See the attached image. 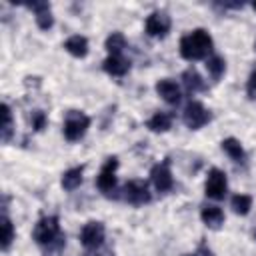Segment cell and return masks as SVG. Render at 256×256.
Masks as SVG:
<instances>
[{"mask_svg":"<svg viewBox=\"0 0 256 256\" xmlns=\"http://www.w3.org/2000/svg\"><path fill=\"white\" fill-rule=\"evenodd\" d=\"M32 238L46 256H58L66 246V236L60 230L58 216H42L34 226Z\"/></svg>","mask_w":256,"mask_h":256,"instance_id":"1","label":"cell"},{"mask_svg":"<svg viewBox=\"0 0 256 256\" xmlns=\"http://www.w3.org/2000/svg\"><path fill=\"white\" fill-rule=\"evenodd\" d=\"M212 36L204 28H196L180 38V56L184 60H204L212 56Z\"/></svg>","mask_w":256,"mask_h":256,"instance_id":"2","label":"cell"},{"mask_svg":"<svg viewBox=\"0 0 256 256\" xmlns=\"http://www.w3.org/2000/svg\"><path fill=\"white\" fill-rule=\"evenodd\" d=\"M90 128V118L82 112V110H68L66 118H64V138L68 142H78L80 138H84V134Z\"/></svg>","mask_w":256,"mask_h":256,"instance_id":"3","label":"cell"},{"mask_svg":"<svg viewBox=\"0 0 256 256\" xmlns=\"http://www.w3.org/2000/svg\"><path fill=\"white\" fill-rule=\"evenodd\" d=\"M122 198L132 206H142L152 200V194L144 180H128L122 188Z\"/></svg>","mask_w":256,"mask_h":256,"instance_id":"4","label":"cell"},{"mask_svg":"<svg viewBox=\"0 0 256 256\" xmlns=\"http://www.w3.org/2000/svg\"><path fill=\"white\" fill-rule=\"evenodd\" d=\"M104 236H106V228L102 222L98 220H90L82 226L80 230V242L86 250H96L104 244Z\"/></svg>","mask_w":256,"mask_h":256,"instance_id":"5","label":"cell"},{"mask_svg":"<svg viewBox=\"0 0 256 256\" xmlns=\"http://www.w3.org/2000/svg\"><path fill=\"white\" fill-rule=\"evenodd\" d=\"M116 168H118V158L110 156V158H106V162L102 164V168L96 176V186L106 196H110V192L116 190Z\"/></svg>","mask_w":256,"mask_h":256,"instance_id":"6","label":"cell"},{"mask_svg":"<svg viewBox=\"0 0 256 256\" xmlns=\"http://www.w3.org/2000/svg\"><path fill=\"white\" fill-rule=\"evenodd\" d=\"M226 190H228L226 172L220 170V168H212L208 172V178H206V184H204V194L212 200H222L226 196Z\"/></svg>","mask_w":256,"mask_h":256,"instance_id":"7","label":"cell"},{"mask_svg":"<svg viewBox=\"0 0 256 256\" xmlns=\"http://www.w3.org/2000/svg\"><path fill=\"white\" fill-rule=\"evenodd\" d=\"M182 118H184V124H186L190 130H198V128L206 126L212 116H210V112H208L198 100H190V102L186 104V108H184Z\"/></svg>","mask_w":256,"mask_h":256,"instance_id":"8","label":"cell"},{"mask_svg":"<svg viewBox=\"0 0 256 256\" xmlns=\"http://www.w3.org/2000/svg\"><path fill=\"white\" fill-rule=\"evenodd\" d=\"M170 26H172L170 16L166 12H160V10H154L144 22V30L152 38H164L170 32Z\"/></svg>","mask_w":256,"mask_h":256,"instance_id":"9","label":"cell"},{"mask_svg":"<svg viewBox=\"0 0 256 256\" xmlns=\"http://www.w3.org/2000/svg\"><path fill=\"white\" fill-rule=\"evenodd\" d=\"M150 178H152V184L158 192H168L172 190L174 186V176H172V170H170V160H162L158 164L152 166L150 170Z\"/></svg>","mask_w":256,"mask_h":256,"instance_id":"10","label":"cell"},{"mask_svg":"<svg viewBox=\"0 0 256 256\" xmlns=\"http://www.w3.org/2000/svg\"><path fill=\"white\" fill-rule=\"evenodd\" d=\"M156 94H158L164 102H168V104H172V106L180 104V100H182L180 86H178L174 80H170V78H162V80L156 82Z\"/></svg>","mask_w":256,"mask_h":256,"instance_id":"11","label":"cell"},{"mask_svg":"<svg viewBox=\"0 0 256 256\" xmlns=\"http://www.w3.org/2000/svg\"><path fill=\"white\" fill-rule=\"evenodd\" d=\"M28 8L34 12V20H36V26L40 30H50L54 26L52 8L48 2H32V4H28Z\"/></svg>","mask_w":256,"mask_h":256,"instance_id":"12","label":"cell"},{"mask_svg":"<svg viewBox=\"0 0 256 256\" xmlns=\"http://www.w3.org/2000/svg\"><path fill=\"white\" fill-rule=\"evenodd\" d=\"M200 218H202V222L208 226V228H220L222 226V222H224V212H222V208L220 206H216V204H206V206H202L200 208Z\"/></svg>","mask_w":256,"mask_h":256,"instance_id":"13","label":"cell"},{"mask_svg":"<svg viewBox=\"0 0 256 256\" xmlns=\"http://www.w3.org/2000/svg\"><path fill=\"white\" fill-rule=\"evenodd\" d=\"M102 68L110 76H124L130 70V62L124 56H106V60L102 62Z\"/></svg>","mask_w":256,"mask_h":256,"instance_id":"14","label":"cell"},{"mask_svg":"<svg viewBox=\"0 0 256 256\" xmlns=\"http://www.w3.org/2000/svg\"><path fill=\"white\" fill-rule=\"evenodd\" d=\"M182 84H184V88H186L190 94L202 92V90L206 88L204 78L198 74V70H196L194 66H190V68H186V70L182 72Z\"/></svg>","mask_w":256,"mask_h":256,"instance_id":"15","label":"cell"},{"mask_svg":"<svg viewBox=\"0 0 256 256\" xmlns=\"http://www.w3.org/2000/svg\"><path fill=\"white\" fill-rule=\"evenodd\" d=\"M64 50L70 56H74V58H84L88 54V40H86V36H80V34L70 36L64 42Z\"/></svg>","mask_w":256,"mask_h":256,"instance_id":"16","label":"cell"},{"mask_svg":"<svg viewBox=\"0 0 256 256\" xmlns=\"http://www.w3.org/2000/svg\"><path fill=\"white\" fill-rule=\"evenodd\" d=\"M220 146H222V150L228 154L230 160L240 162V164L246 162V152H244V146L240 144V140H236V138L230 136V138H224V140L220 142Z\"/></svg>","mask_w":256,"mask_h":256,"instance_id":"17","label":"cell"},{"mask_svg":"<svg viewBox=\"0 0 256 256\" xmlns=\"http://www.w3.org/2000/svg\"><path fill=\"white\" fill-rule=\"evenodd\" d=\"M82 174H84V166H74V168L66 170V172L62 174V180H60L62 188L68 190V192L76 190V188L82 184V178H84Z\"/></svg>","mask_w":256,"mask_h":256,"instance_id":"18","label":"cell"},{"mask_svg":"<svg viewBox=\"0 0 256 256\" xmlns=\"http://www.w3.org/2000/svg\"><path fill=\"white\" fill-rule=\"evenodd\" d=\"M104 48L108 52V56H122V52L126 50V38L122 32H112L106 42H104Z\"/></svg>","mask_w":256,"mask_h":256,"instance_id":"19","label":"cell"},{"mask_svg":"<svg viewBox=\"0 0 256 256\" xmlns=\"http://www.w3.org/2000/svg\"><path fill=\"white\" fill-rule=\"evenodd\" d=\"M146 126L152 132H168L172 128V114H168V112H156L146 122Z\"/></svg>","mask_w":256,"mask_h":256,"instance_id":"20","label":"cell"},{"mask_svg":"<svg viewBox=\"0 0 256 256\" xmlns=\"http://www.w3.org/2000/svg\"><path fill=\"white\" fill-rule=\"evenodd\" d=\"M206 70H208L210 78H212L214 82H218V80L222 78L224 70H226V60H224L222 56H218V54H212V56L206 58Z\"/></svg>","mask_w":256,"mask_h":256,"instance_id":"21","label":"cell"},{"mask_svg":"<svg viewBox=\"0 0 256 256\" xmlns=\"http://www.w3.org/2000/svg\"><path fill=\"white\" fill-rule=\"evenodd\" d=\"M230 208L234 210V214L238 216H246L252 208V196L248 194H234L230 200Z\"/></svg>","mask_w":256,"mask_h":256,"instance_id":"22","label":"cell"},{"mask_svg":"<svg viewBox=\"0 0 256 256\" xmlns=\"http://www.w3.org/2000/svg\"><path fill=\"white\" fill-rule=\"evenodd\" d=\"M14 236H16V232H14V224H12V220L6 216V212L2 214V250H8L10 248V244L14 242Z\"/></svg>","mask_w":256,"mask_h":256,"instance_id":"23","label":"cell"},{"mask_svg":"<svg viewBox=\"0 0 256 256\" xmlns=\"http://www.w3.org/2000/svg\"><path fill=\"white\" fill-rule=\"evenodd\" d=\"M12 136V112L8 104H2V142L6 144Z\"/></svg>","mask_w":256,"mask_h":256,"instance_id":"24","label":"cell"},{"mask_svg":"<svg viewBox=\"0 0 256 256\" xmlns=\"http://www.w3.org/2000/svg\"><path fill=\"white\" fill-rule=\"evenodd\" d=\"M30 120H32V128H34L36 132L44 130V126H46V122H48V118H46V114H44L42 110H34L32 116H30Z\"/></svg>","mask_w":256,"mask_h":256,"instance_id":"25","label":"cell"},{"mask_svg":"<svg viewBox=\"0 0 256 256\" xmlns=\"http://www.w3.org/2000/svg\"><path fill=\"white\" fill-rule=\"evenodd\" d=\"M246 94H248V98H252V100H256V68L250 72V76H248V82H246Z\"/></svg>","mask_w":256,"mask_h":256,"instance_id":"26","label":"cell"},{"mask_svg":"<svg viewBox=\"0 0 256 256\" xmlns=\"http://www.w3.org/2000/svg\"><path fill=\"white\" fill-rule=\"evenodd\" d=\"M196 256H214V252L206 246V242H200V246H198V250L194 252Z\"/></svg>","mask_w":256,"mask_h":256,"instance_id":"27","label":"cell"},{"mask_svg":"<svg viewBox=\"0 0 256 256\" xmlns=\"http://www.w3.org/2000/svg\"><path fill=\"white\" fill-rule=\"evenodd\" d=\"M252 236H254V240H256V230H254V234H252Z\"/></svg>","mask_w":256,"mask_h":256,"instance_id":"28","label":"cell"},{"mask_svg":"<svg viewBox=\"0 0 256 256\" xmlns=\"http://www.w3.org/2000/svg\"><path fill=\"white\" fill-rule=\"evenodd\" d=\"M184 256H196V254H184Z\"/></svg>","mask_w":256,"mask_h":256,"instance_id":"29","label":"cell"},{"mask_svg":"<svg viewBox=\"0 0 256 256\" xmlns=\"http://www.w3.org/2000/svg\"><path fill=\"white\" fill-rule=\"evenodd\" d=\"M252 8H254V10H256V2H254V4H252Z\"/></svg>","mask_w":256,"mask_h":256,"instance_id":"30","label":"cell"},{"mask_svg":"<svg viewBox=\"0 0 256 256\" xmlns=\"http://www.w3.org/2000/svg\"><path fill=\"white\" fill-rule=\"evenodd\" d=\"M254 48H256V44H254Z\"/></svg>","mask_w":256,"mask_h":256,"instance_id":"31","label":"cell"},{"mask_svg":"<svg viewBox=\"0 0 256 256\" xmlns=\"http://www.w3.org/2000/svg\"><path fill=\"white\" fill-rule=\"evenodd\" d=\"M86 256H90V254H86Z\"/></svg>","mask_w":256,"mask_h":256,"instance_id":"32","label":"cell"}]
</instances>
